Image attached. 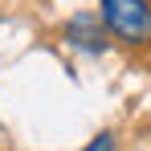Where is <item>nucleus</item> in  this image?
Here are the masks:
<instances>
[{
	"instance_id": "obj_1",
	"label": "nucleus",
	"mask_w": 151,
	"mask_h": 151,
	"mask_svg": "<svg viewBox=\"0 0 151 151\" xmlns=\"http://www.w3.org/2000/svg\"><path fill=\"white\" fill-rule=\"evenodd\" d=\"M98 17L106 33L123 45H151V0H98Z\"/></svg>"
},
{
	"instance_id": "obj_2",
	"label": "nucleus",
	"mask_w": 151,
	"mask_h": 151,
	"mask_svg": "<svg viewBox=\"0 0 151 151\" xmlns=\"http://www.w3.org/2000/svg\"><path fill=\"white\" fill-rule=\"evenodd\" d=\"M65 41L78 45L82 53H102L106 49V25H102V17L98 12H78L65 25Z\"/></svg>"
},
{
	"instance_id": "obj_3",
	"label": "nucleus",
	"mask_w": 151,
	"mask_h": 151,
	"mask_svg": "<svg viewBox=\"0 0 151 151\" xmlns=\"http://www.w3.org/2000/svg\"><path fill=\"white\" fill-rule=\"evenodd\" d=\"M86 151H114V135H110V131H102L98 139H90V147Z\"/></svg>"
}]
</instances>
